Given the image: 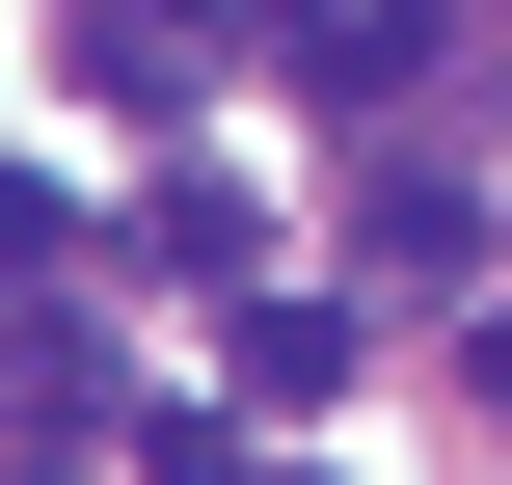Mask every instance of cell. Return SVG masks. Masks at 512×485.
Returning <instances> with one entry per match:
<instances>
[{
    "label": "cell",
    "instance_id": "obj_1",
    "mask_svg": "<svg viewBox=\"0 0 512 485\" xmlns=\"http://www.w3.org/2000/svg\"><path fill=\"white\" fill-rule=\"evenodd\" d=\"M270 54H297L324 108H405V81H432V0H270Z\"/></svg>",
    "mask_w": 512,
    "mask_h": 485
},
{
    "label": "cell",
    "instance_id": "obj_2",
    "mask_svg": "<svg viewBox=\"0 0 512 485\" xmlns=\"http://www.w3.org/2000/svg\"><path fill=\"white\" fill-rule=\"evenodd\" d=\"M351 351H378L351 297H243V405H351Z\"/></svg>",
    "mask_w": 512,
    "mask_h": 485
},
{
    "label": "cell",
    "instance_id": "obj_3",
    "mask_svg": "<svg viewBox=\"0 0 512 485\" xmlns=\"http://www.w3.org/2000/svg\"><path fill=\"white\" fill-rule=\"evenodd\" d=\"M135 243H162V270H270V216H243L216 162H162V189H135Z\"/></svg>",
    "mask_w": 512,
    "mask_h": 485
}]
</instances>
